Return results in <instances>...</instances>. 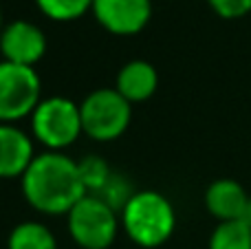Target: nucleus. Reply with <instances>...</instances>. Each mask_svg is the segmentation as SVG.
Wrapping results in <instances>:
<instances>
[{"instance_id":"f257e3e1","label":"nucleus","mask_w":251,"mask_h":249,"mask_svg":"<svg viewBox=\"0 0 251 249\" xmlns=\"http://www.w3.org/2000/svg\"><path fill=\"white\" fill-rule=\"evenodd\" d=\"M22 194L33 210L49 216L69 214L86 197L77 161L62 152H44L22 174Z\"/></svg>"},{"instance_id":"f03ea898","label":"nucleus","mask_w":251,"mask_h":249,"mask_svg":"<svg viewBox=\"0 0 251 249\" xmlns=\"http://www.w3.org/2000/svg\"><path fill=\"white\" fill-rule=\"evenodd\" d=\"M122 227L139 247H159L174 234L176 212L168 197L154 190L134 192L122 212Z\"/></svg>"},{"instance_id":"7ed1b4c3","label":"nucleus","mask_w":251,"mask_h":249,"mask_svg":"<svg viewBox=\"0 0 251 249\" xmlns=\"http://www.w3.org/2000/svg\"><path fill=\"white\" fill-rule=\"evenodd\" d=\"M31 130L35 139L51 152H62L84 132L79 104L60 95L42 100L31 115Z\"/></svg>"},{"instance_id":"20e7f679","label":"nucleus","mask_w":251,"mask_h":249,"mask_svg":"<svg viewBox=\"0 0 251 249\" xmlns=\"http://www.w3.org/2000/svg\"><path fill=\"white\" fill-rule=\"evenodd\" d=\"M82 130L95 141H113L130 126L132 104L117 88H97L79 104Z\"/></svg>"},{"instance_id":"39448f33","label":"nucleus","mask_w":251,"mask_h":249,"mask_svg":"<svg viewBox=\"0 0 251 249\" xmlns=\"http://www.w3.org/2000/svg\"><path fill=\"white\" fill-rule=\"evenodd\" d=\"M71 238L79 249H108L117 238L122 219L101 199L86 194L66 214Z\"/></svg>"},{"instance_id":"423d86ee","label":"nucleus","mask_w":251,"mask_h":249,"mask_svg":"<svg viewBox=\"0 0 251 249\" xmlns=\"http://www.w3.org/2000/svg\"><path fill=\"white\" fill-rule=\"evenodd\" d=\"M42 82L33 66L0 60V124L31 117L40 104Z\"/></svg>"},{"instance_id":"0eeeda50","label":"nucleus","mask_w":251,"mask_h":249,"mask_svg":"<svg viewBox=\"0 0 251 249\" xmlns=\"http://www.w3.org/2000/svg\"><path fill=\"white\" fill-rule=\"evenodd\" d=\"M93 13L108 33L134 35L152 18V0H93Z\"/></svg>"},{"instance_id":"6e6552de","label":"nucleus","mask_w":251,"mask_h":249,"mask_svg":"<svg viewBox=\"0 0 251 249\" xmlns=\"http://www.w3.org/2000/svg\"><path fill=\"white\" fill-rule=\"evenodd\" d=\"M0 53L2 60L35 69L47 53V35L33 22L13 20L0 33Z\"/></svg>"},{"instance_id":"1a4fd4ad","label":"nucleus","mask_w":251,"mask_h":249,"mask_svg":"<svg viewBox=\"0 0 251 249\" xmlns=\"http://www.w3.org/2000/svg\"><path fill=\"white\" fill-rule=\"evenodd\" d=\"M33 159L31 137L13 124H0V179H22Z\"/></svg>"},{"instance_id":"9d476101","label":"nucleus","mask_w":251,"mask_h":249,"mask_svg":"<svg viewBox=\"0 0 251 249\" xmlns=\"http://www.w3.org/2000/svg\"><path fill=\"white\" fill-rule=\"evenodd\" d=\"M247 201H249V194L234 179L214 181L207 188V192H205L207 212L214 219L221 221V223H225V221H240Z\"/></svg>"},{"instance_id":"9b49d317","label":"nucleus","mask_w":251,"mask_h":249,"mask_svg":"<svg viewBox=\"0 0 251 249\" xmlns=\"http://www.w3.org/2000/svg\"><path fill=\"white\" fill-rule=\"evenodd\" d=\"M156 86H159V73L146 60H132L124 64L117 73V82H115V88L130 104L150 100L156 93Z\"/></svg>"},{"instance_id":"f8f14e48","label":"nucleus","mask_w":251,"mask_h":249,"mask_svg":"<svg viewBox=\"0 0 251 249\" xmlns=\"http://www.w3.org/2000/svg\"><path fill=\"white\" fill-rule=\"evenodd\" d=\"M7 249H57V243L47 225L38 221H25L11 229Z\"/></svg>"},{"instance_id":"ddd939ff","label":"nucleus","mask_w":251,"mask_h":249,"mask_svg":"<svg viewBox=\"0 0 251 249\" xmlns=\"http://www.w3.org/2000/svg\"><path fill=\"white\" fill-rule=\"evenodd\" d=\"M209 249H251V227L243 221L218 223L209 236Z\"/></svg>"},{"instance_id":"4468645a","label":"nucleus","mask_w":251,"mask_h":249,"mask_svg":"<svg viewBox=\"0 0 251 249\" xmlns=\"http://www.w3.org/2000/svg\"><path fill=\"white\" fill-rule=\"evenodd\" d=\"M38 9L55 22H71L93 9V0H35Z\"/></svg>"},{"instance_id":"2eb2a0df","label":"nucleus","mask_w":251,"mask_h":249,"mask_svg":"<svg viewBox=\"0 0 251 249\" xmlns=\"http://www.w3.org/2000/svg\"><path fill=\"white\" fill-rule=\"evenodd\" d=\"M79 166V174H82L84 188H86V194H95L108 183V179L113 176V170L110 166L97 154H88L82 161H77Z\"/></svg>"},{"instance_id":"dca6fc26","label":"nucleus","mask_w":251,"mask_h":249,"mask_svg":"<svg viewBox=\"0 0 251 249\" xmlns=\"http://www.w3.org/2000/svg\"><path fill=\"white\" fill-rule=\"evenodd\" d=\"M93 197L101 199L106 205L113 207V210L117 212L119 216H122L124 207L128 205V201L134 197V190L130 188V183L124 179L122 174H115V172H113V176L108 179V183H106L104 188L100 190V192L93 194Z\"/></svg>"},{"instance_id":"f3484780","label":"nucleus","mask_w":251,"mask_h":249,"mask_svg":"<svg viewBox=\"0 0 251 249\" xmlns=\"http://www.w3.org/2000/svg\"><path fill=\"white\" fill-rule=\"evenodd\" d=\"M207 4L223 20H238L251 13V0H207Z\"/></svg>"},{"instance_id":"a211bd4d","label":"nucleus","mask_w":251,"mask_h":249,"mask_svg":"<svg viewBox=\"0 0 251 249\" xmlns=\"http://www.w3.org/2000/svg\"><path fill=\"white\" fill-rule=\"evenodd\" d=\"M240 221H243L247 227H251V197H249L247 205H245V212H243V216H240Z\"/></svg>"},{"instance_id":"6ab92c4d","label":"nucleus","mask_w":251,"mask_h":249,"mask_svg":"<svg viewBox=\"0 0 251 249\" xmlns=\"http://www.w3.org/2000/svg\"><path fill=\"white\" fill-rule=\"evenodd\" d=\"M2 29H4L2 26V13H0V33H2Z\"/></svg>"}]
</instances>
